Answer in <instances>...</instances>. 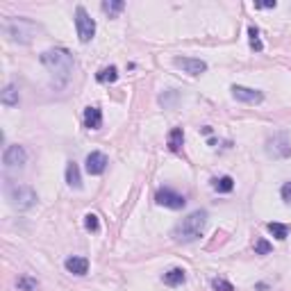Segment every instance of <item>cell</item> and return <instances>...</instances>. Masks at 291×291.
<instances>
[{
    "label": "cell",
    "mask_w": 291,
    "mask_h": 291,
    "mask_svg": "<svg viewBox=\"0 0 291 291\" xmlns=\"http://www.w3.org/2000/svg\"><path fill=\"white\" fill-rule=\"evenodd\" d=\"M37 284H39V282H37L34 278H30V275H23V278L16 280V287L21 289V291H34Z\"/></svg>",
    "instance_id": "obj_23"
},
{
    "label": "cell",
    "mask_w": 291,
    "mask_h": 291,
    "mask_svg": "<svg viewBox=\"0 0 291 291\" xmlns=\"http://www.w3.org/2000/svg\"><path fill=\"white\" fill-rule=\"evenodd\" d=\"M212 289L214 291H234L232 282H228V280H223V278H214L212 280Z\"/></svg>",
    "instance_id": "obj_26"
},
{
    "label": "cell",
    "mask_w": 291,
    "mask_h": 291,
    "mask_svg": "<svg viewBox=\"0 0 291 291\" xmlns=\"http://www.w3.org/2000/svg\"><path fill=\"white\" fill-rule=\"evenodd\" d=\"M96 80H98V82H102V84H107V82H116V80H119V68H116V66H107V68H102V71L96 75Z\"/></svg>",
    "instance_id": "obj_20"
},
{
    "label": "cell",
    "mask_w": 291,
    "mask_h": 291,
    "mask_svg": "<svg viewBox=\"0 0 291 291\" xmlns=\"http://www.w3.org/2000/svg\"><path fill=\"white\" fill-rule=\"evenodd\" d=\"M248 37H250V48L257 50V53H262V50H264V44L260 41V30H257V25L248 27Z\"/></svg>",
    "instance_id": "obj_22"
},
{
    "label": "cell",
    "mask_w": 291,
    "mask_h": 291,
    "mask_svg": "<svg viewBox=\"0 0 291 291\" xmlns=\"http://www.w3.org/2000/svg\"><path fill=\"white\" fill-rule=\"evenodd\" d=\"M162 280H164V284H168V287H180V284L187 280V271L180 269V266H175V269L166 271Z\"/></svg>",
    "instance_id": "obj_14"
},
{
    "label": "cell",
    "mask_w": 291,
    "mask_h": 291,
    "mask_svg": "<svg viewBox=\"0 0 291 291\" xmlns=\"http://www.w3.org/2000/svg\"><path fill=\"white\" fill-rule=\"evenodd\" d=\"M266 228H269V232L273 234L275 239H280V241H284V239L289 237V228L284 223H269Z\"/></svg>",
    "instance_id": "obj_21"
},
{
    "label": "cell",
    "mask_w": 291,
    "mask_h": 291,
    "mask_svg": "<svg viewBox=\"0 0 291 291\" xmlns=\"http://www.w3.org/2000/svg\"><path fill=\"white\" fill-rule=\"evenodd\" d=\"M212 187H214V191H219V194H230V191L234 189V180L230 175H223V177L212 180Z\"/></svg>",
    "instance_id": "obj_19"
},
{
    "label": "cell",
    "mask_w": 291,
    "mask_h": 291,
    "mask_svg": "<svg viewBox=\"0 0 291 291\" xmlns=\"http://www.w3.org/2000/svg\"><path fill=\"white\" fill-rule=\"evenodd\" d=\"M84 228H87L89 232H98V230H100V221H98L96 214H87V216H84Z\"/></svg>",
    "instance_id": "obj_25"
},
{
    "label": "cell",
    "mask_w": 291,
    "mask_h": 291,
    "mask_svg": "<svg viewBox=\"0 0 291 291\" xmlns=\"http://www.w3.org/2000/svg\"><path fill=\"white\" fill-rule=\"evenodd\" d=\"M27 162V153L23 146L14 143V146H7L3 153V164L5 168H9V171H16V168H23Z\"/></svg>",
    "instance_id": "obj_7"
},
{
    "label": "cell",
    "mask_w": 291,
    "mask_h": 291,
    "mask_svg": "<svg viewBox=\"0 0 291 291\" xmlns=\"http://www.w3.org/2000/svg\"><path fill=\"white\" fill-rule=\"evenodd\" d=\"M64 266H66L68 273L73 275H87L89 273V260L87 257H68L66 262H64Z\"/></svg>",
    "instance_id": "obj_13"
},
{
    "label": "cell",
    "mask_w": 291,
    "mask_h": 291,
    "mask_svg": "<svg viewBox=\"0 0 291 291\" xmlns=\"http://www.w3.org/2000/svg\"><path fill=\"white\" fill-rule=\"evenodd\" d=\"M75 30H78V37L82 44H89L96 37V21L89 16L84 7L75 9Z\"/></svg>",
    "instance_id": "obj_5"
},
{
    "label": "cell",
    "mask_w": 291,
    "mask_h": 291,
    "mask_svg": "<svg viewBox=\"0 0 291 291\" xmlns=\"http://www.w3.org/2000/svg\"><path fill=\"white\" fill-rule=\"evenodd\" d=\"M9 205H12L14 209H18V212H25V209H32L37 205V191L32 189V187L27 185H16L9 189Z\"/></svg>",
    "instance_id": "obj_4"
},
{
    "label": "cell",
    "mask_w": 291,
    "mask_h": 291,
    "mask_svg": "<svg viewBox=\"0 0 291 291\" xmlns=\"http://www.w3.org/2000/svg\"><path fill=\"white\" fill-rule=\"evenodd\" d=\"M266 155L273 159H287L291 157V141L284 132H278L266 141Z\"/></svg>",
    "instance_id": "obj_6"
},
{
    "label": "cell",
    "mask_w": 291,
    "mask_h": 291,
    "mask_svg": "<svg viewBox=\"0 0 291 291\" xmlns=\"http://www.w3.org/2000/svg\"><path fill=\"white\" fill-rule=\"evenodd\" d=\"M100 7H102V12L105 14H110V18H116L125 9V3L123 0H105Z\"/></svg>",
    "instance_id": "obj_18"
},
{
    "label": "cell",
    "mask_w": 291,
    "mask_h": 291,
    "mask_svg": "<svg viewBox=\"0 0 291 291\" xmlns=\"http://www.w3.org/2000/svg\"><path fill=\"white\" fill-rule=\"evenodd\" d=\"M66 185L71 189H82V175H80V168L75 162L66 164Z\"/></svg>",
    "instance_id": "obj_15"
},
{
    "label": "cell",
    "mask_w": 291,
    "mask_h": 291,
    "mask_svg": "<svg viewBox=\"0 0 291 291\" xmlns=\"http://www.w3.org/2000/svg\"><path fill=\"white\" fill-rule=\"evenodd\" d=\"M3 30H5V34L9 37V41L25 46V44H30V41L37 37L39 27H37L30 18L18 16V18H7V21L3 23Z\"/></svg>",
    "instance_id": "obj_3"
},
{
    "label": "cell",
    "mask_w": 291,
    "mask_h": 291,
    "mask_svg": "<svg viewBox=\"0 0 291 291\" xmlns=\"http://www.w3.org/2000/svg\"><path fill=\"white\" fill-rule=\"evenodd\" d=\"M205 228H207V212L205 209H196V212H191L189 216H185L173 228V239L177 243H191L203 237Z\"/></svg>",
    "instance_id": "obj_2"
},
{
    "label": "cell",
    "mask_w": 291,
    "mask_h": 291,
    "mask_svg": "<svg viewBox=\"0 0 291 291\" xmlns=\"http://www.w3.org/2000/svg\"><path fill=\"white\" fill-rule=\"evenodd\" d=\"M41 64L48 68V73L55 78V82L62 87L71 80V73H73V55L68 53L66 48H50V50H44L41 53Z\"/></svg>",
    "instance_id": "obj_1"
},
{
    "label": "cell",
    "mask_w": 291,
    "mask_h": 291,
    "mask_svg": "<svg viewBox=\"0 0 291 291\" xmlns=\"http://www.w3.org/2000/svg\"><path fill=\"white\" fill-rule=\"evenodd\" d=\"M182 143H185V130L173 128L171 132H168V150H171V153H180Z\"/></svg>",
    "instance_id": "obj_17"
},
{
    "label": "cell",
    "mask_w": 291,
    "mask_h": 291,
    "mask_svg": "<svg viewBox=\"0 0 291 291\" xmlns=\"http://www.w3.org/2000/svg\"><path fill=\"white\" fill-rule=\"evenodd\" d=\"M84 128L89 130H100L102 128V112L100 107H87L84 110Z\"/></svg>",
    "instance_id": "obj_12"
},
{
    "label": "cell",
    "mask_w": 291,
    "mask_h": 291,
    "mask_svg": "<svg viewBox=\"0 0 291 291\" xmlns=\"http://www.w3.org/2000/svg\"><path fill=\"white\" fill-rule=\"evenodd\" d=\"M271 250H273V246L266 239H257L255 241V255H271Z\"/></svg>",
    "instance_id": "obj_24"
},
{
    "label": "cell",
    "mask_w": 291,
    "mask_h": 291,
    "mask_svg": "<svg viewBox=\"0 0 291 291\" xmlns=\"http://www.w3.org/2000/svg\"><path fill=\"white\" fill-rule=\"evenodd\" d=\"M155 203L162 205V207H168V209H182L187 205V198L175 194L173 189H159L157 194H155Z\"/></svg>",
    "instance_id": "obj_9"
},
{
    "label": "cell",
    "mask_w": 291,
    "mask_h": 291,
    "mask_svg": "<svg viewBox=\"0 0 291 291\" xmlns=\"http://www.w3.org/2000/svg\"><path fill=\"white\" fill-rule=\"evenodd\" d=\"M107 164H110V159H107V155L100 153V150H93V153L87 155V173L89 175H102V173L107 171Z\"/></svg>",
    "instance_id": "obj_10"
},
{
    "label": "cell",
    "mask_w": 291,
    "mask_h": 291,
    "mask_svg": "<svg viewBox=\"0 0 291 291\" xmlns=\"http://www.w3.org/2000/svg\"><path fill=\"white\" fill-rule=\"evenodd\" d=\"M280 196H282V200L287 205H291V182H284L282 189H280Z\"/></svg>",
    "instance_id": "obj_28"
},
{
    "label": "cell",
    "mask_w": 291,
    "mask_h": 291,
    "mask_svg": "<svg viewBox=\"0 0 291 291\" xmlns=\"http://www.w3.org/2000/svg\"><path fill=\"white\" fill-rule=\"evenodd\" d=\"M0 102L7 107H16L18 105V87L16 84H7V87L3 89V93H0Z\"/></svg>",
    "instance_id": "obj_16"
},
{
    "label": "cell",
    "mask_w": 291,
    "mask_h": 291,
    "mask_svg": "<svg viewBox=\"0 0 291 291\" xmlns=\"http://www.w3.org/2000/svg\"><path fill=\"white\" fill-rule=\"evenodd\" d=\"M177 98H180V93H177V91H173V89H171V91H168V93H162V96H159V102H162L164 107H171L173 102L177 100Z\"/></svg>",
    "instance_id": "obj_27"
},
{
    "label": "cell",
    "mask_w": 291,
    "mask_h": 291,
    "mask_svg": "<svg viewBox=\"0 0 291 291\" xmlns=\"http://www.w3.org/2000/svg\"><path fill=\"white\" fill-rule=\"evenodd\" d=\"M173 64H175L177 68H182L185 73L189 75H203L205 71H207V64L203 62V59H196V57H175L173 59Z\"/></svg>",
    "instance_id": "obj_11"
},
{
    "label": "cell",
    "mask_w": 291,
    "mask_h": 291,
    "mask_svg": "<svg viewBox=\"0 0 291 291\" xmlns=\"http://www.w3.org/2000/svg\"><path fill=\"white\" fill-rule=\"evenodd\" d=\"M232 96L237 98L239 102H246V105H260L264 102V91L260 89H250V87H241V84H232Z\"/></svg>",
    "instance_id": "obj_8"
}]
</instances>
